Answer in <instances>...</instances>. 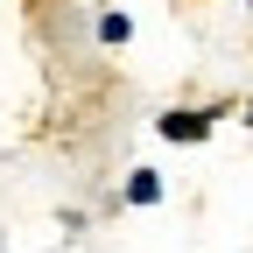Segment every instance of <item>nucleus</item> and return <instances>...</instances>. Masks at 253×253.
<instances>
[{
    "label": "nucleus",
    "mask_w": 253,
    "mask_h": 253,
    "mask_svg": "<svg viewBox=\"0 0 253 253\" xmlns=\"http://www.w3.org/2000/svg\"><path fill=\"white\" fill-rule=\"evenodd\" d=\"M218 120H225V106H169V113H155V134L162 141H183V148H197L218 134Z\"/></svg>",
    "instance_id": "obj_1"
},
{
    "label": "nucleus",
    "mask_w": 253,
    "mask_h": 253,
    "mask_svg": "<svg viewBox=\"0 0 253 253\" xmlns=\"http://www.w3.org/2000/svg\"><path fill=\"white\" fill-rule=\"evenodd\" d=\"M120 197H126V204H141V211H148V204H162V176H155V169H126V190H120Z\"/></svg>",
    "instance_id": "obj_2"
},
{
    "label": "nucleus",
    "mask_w": 253,
    "mask_h": 253,
    "mask_svg": "<svg viewBox=\"0 0 253 253\" xmlns=\"http://www.w3.org/2000/svg\"><path fill=\"white\" fill-rule=\"evenodd\" d=\"M99 42L106 49H126V42H134V14H126V7H106L99 14Z\"/></svg>",
    "instance_id": "obj_3"
},
{
    "label": "nucleus",
    "mask_w": 253,
    "mask_h": 253,
    "mask_svg": "<svg viewBox=\"0 0 253 253\" xmlns=\"http://www.w3.org/2000/svg\"><path fill=\"white\" fill-rule=\"evenodd\" d=\"M246 134H253V99H246Z\"/></svg>",
    "instance_id": "obj_4"
},
{
    "label": "nucleus",
    "mask_w": 253,
    "mask_h": 253,
    "mask_svg": "<svg viewBox=\"0 0 253 253\" xmlns=\"http://www.w3.org/2000/svg\"><path fill=\"white\" fill-rule=\"evenodd\" d=\"M246 7H253V0H246Z\"/></svg>",
    "instance_id": "obj_5"
}]
</instances>
